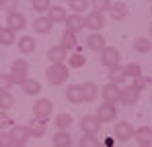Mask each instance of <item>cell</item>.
<instances>
[{
    "mask_svg": "<svg viewBox=\"0 0 152 147\" xmlns=\"http://www.w3.org/2000/svg\"><path fill=\"white\" fill-rule=\"evenodd\" d=\"M21 88H23V92L29 94V96H37V94L41 92V84H39L37 80H31V78H27L25 82L21 84Z\"/></svg>",
    "mask_w": 152,
    "mask_h": 147,
    "instance_id": "cell-25",
    "label": "cell"
},
{
    "mask_svg": "<svg viewBox=\"0 0 152 147\" xmlns=\"http://www.w3.org/2000/svg\"><path fill=\"white\" fill-rule=\"evenodd\" d=\"M0 55H2V53H0Z\"/></svg>",
    "mask_w": 152,
    "mask_h": 147,
    "instance_id": "cell-50",
    "label": "cell"
},
{
    "mask_svg": "<svg viewBox=\"0 0 152 147\" xmlns=\"http://www.w3.org/2000/svg\"><path fill=\"white\" fill-rule=\"evenodd\" d=\"M126 78H127V76H126V72H124V68H121V66L109 68V82H111V84H117V86H121Z\"/></svg>",
    "mask_w": 152,
    "mask_h": 147,
    "instance_id": "cell-26",
    "label": "cell"
},
{
    "mask_svg": "<svg viewBox=\"0 0 152 147\" xmlns=\"http://www.w3.org/2000/svg\"><path fill=\"white\" fill-rule=\"evenodd\" d=\"M101 96H103V102H109V104H117L119 102V92H121V88L117 86V84H105L101 90Z\"/></svg>",
    "mask_w": 152,
    "mask_h": 147,
    "instance_id": "cell-7",
    "label": "cell"
},
{
    "mask_svg": "<svg viewBox=\"0 0 152 147\" xmlns=\"http://www.w3.org/2000/svg\"><path fill=\"white\" fill-rule=\"evenodd\" d=\"M68 2H70V8L74 10L76 14H82V12L88 8V2H86V0H68Z\"/></svg>",
    "mask_w": 152,
    "mask_h": 147,
    "instance_id": "cell-38",
    "label": "cell"
},
{
    "mask_svg": "<svg viewBox=\"0 0 152 147\" xmlns=\"http://www.w3.org/2000/svg\"><path fill=\"white\" fill-rule=\"evenodd\" d=\"M12 86H15V84H12L10 76H8V74H0V92H10Z\"/></svg>",
    "mask_w": 152,
    "mask_h": 147,
    "instance_id": "cell-39",
    "label": "cell"
},
{
    "mask_svg": "<svg viewBox=\"0 0 152 147\" xmlns=\"http://www.w3.org/2000/svg\"><path fill=\"white\" fill-rule=\"evenodd\" d=\"M17 47H19L21 53H33L35 47H37V43H35V39H33V37L23 35L21 39H17Z\"/></svg>",
    "mask_w": 152,
    "mask_h": 147,
    "instance_id": "cell-22",
    "label": "cell"
},
{
    "mask_svg": "<svg viewBox=\"0 0 152 147\" xmlns=\"http://www.w3.org/2000/svg\"><path fill=\"white\" fill-rule=\"evenodd\" d=\"M12 104H15V96H12L10 92H0V110H2V112L8 110Z\"/></svg>",
    "mask_w": 152,
    "mask_h": 147,
    "instance_id": "cell-30",
    "label": "cell"
},
{
    "mask_svg": "<svg viewBox=\"0 0 152 147\" xmlns=\"http://www.w3.org/2000/svg\"><path fill=\"white\" fill-rule=\"evenodd\" d=\"M76 33H72V31H64V35H62V47L66 49V51H70L72 47H76Z\"/></svg>",
    "mask_w": 152,
    "mask_h": 147,
    "instance_id": "cell-28",
    "label": "cell"
},
{
    "mask_svg": "<svg viewBox=\"0 0 152 147\" xmlns=\"http://www.w3.org/2000/svg\"><path fill=\"white\" fill-rule=\"evenodd\" d=\"M134 137L140 145H152V127H138L134 129Z\"/></svg>",
    "mask_w": 152,
    "mask_h": 147,
    "instance_id": "cell-15",
    "label": "cell"
},
{
    "mask_svg": "<svg viewBox=\"0 0 152 147\" xmlns=\"http://www.w3.org/2000/svg\"><path fill=\"white\" fill-rule=\"evenodd\" d=\"M140 94H142V90H140L138 86H134V84L124 86L121 92H119V102L126 104V106H134V104L140 100Z\"/></svg>",
    "mask_w": 152,
    "mask_h": 147,
    "instance_id": "cell-4",
    "label": "cell"
},
{
    "mask_svg": "<svg viewBox=\"0 0 152 147\" xmlns=\"http://www.w3.org/2000/svg\"><path fill=\"white\" fill-rule=\"evenodd\" d=\"M48 82L53 84V86H60V84H64L66 80H68V76H70V68L68 66H64V63H51L50 68H48Z\"/></svg>",
    "mask_w": 152,
    "mask_h": 147,
    "instance_id": "cell-1",
    "label": "cell"
},
{
    "mask_svg": "<svg viewBox=\"0 0 152 147\" xmlns=\"http://www.w3.org/2000/svg\"><path fill=\"white\" fill-rule=\"evenodd\" d=\"M80 127H82L84 135H97L101 131V121L97 117H93V115H86V117H82Z\"/></svg>",
    "mask_w": 152,
    "mask_h": 147,
    "instance_id": "cell-10",
    "label": "cell"
},
{
    "mask_svg": "<svg viewBox=\"0 0 152 147\" xmlns=\"http://www.w3.org/2000/svg\"><path fill=\"white\" fill-rule=\"evenodd\" d=\"M27 129H29L31 137H35V139L43 137V135H45V131H48V127H45V121H39V119H33V121L27 125Z\"/></svg>",
    "mask_w": 152,
    "mask_h": 147,
    "instance_id": "cell-19",
    "label": "cell"
},
{
    "mask_svg": "<svg viewBox=\"0 0 152 147\" xmlns=\"http://www.w3.org/2000/svg\"><path fill=\"white\" fill-rule=\"evenodd\" d=\"M86 63V59H84V55H80V53H72V55H68V66L76 70V68H82Z\"/></svg>",
    "mask_w": 152,
    "mask_h": 147,
    "instance_id": "cell-32",
    "label": "cell"
},
{
    "mask_svg": "<svg viewBox=\"0 0 152 147\" xmlns=\"http://www.w3.org/2000/svg\"><path fill=\"white\" fill-rule=\"evenodd\" d=\"M70 127H72V115L62 112V115L56 117V129H58V131H68Z\"/></svg>",
    "mask_w": 152,
    "mask_h": 147,
    "instance_id": "cell-27",
    "label": "cell"
},
{
    "mask_svg": "<svg viewBox=\"0 0 152 147\" xmlns=\"http://www.w3.org/2000/svg\"><path fill=\"white\" fill-rule=\"evenodd\" d=\"M119 61H121V53H119V49L105 47L101 51V63L105 66V68H115V66H119Z\"/></svg>",
    "mask_w": 152,
    "mask_h": 147,
    "instance_id": "cell-5",
    "label": "cell"
},
{
    "mask_svg": "<svg viewBox=\"0 0 152 147\" xmlns=\"http://www.w3.org/2000/svg\"><path fill=\"white\" fill-rule=\"evenodd\" d=\"M66 100L72 102V104H80V102H84V98H82V86H78V84L68 86V88H66Z\"/></svg>",
    "mask_w": 152,
    "mask_h": 147,
    "instance_id": "cell-18",
    "label": "cell"
},
{
    "mask_svg": "<svg viewBox=\"0 0 152 147\" xmlns=\"http://www.w3.org/2000/svg\"><path fill=\"white\" fill-rule=\"evenodd\" d=\"M97 96H99V86L95 82L82 84V98H84V102H93Z\"/></svg>",
    "mask_w": 152,
    "mask_h": 147,
    "instance_id": "cell-23",
    "label": "cell"
},
{
    "mask_svg": "<svg viewBox=\"0 0 152 147\" xmlns=\"http://www.w3.org/2000/svg\"><path fill=\"white\" fill-rule=\"evenodd\" d=\"M12 137H10V133L8 131H4V129H0V147H12Z\"/></svg>",
    "mask_w": 152,
    "mask_h": 147,
    "instance_id": "cell-40",
    "label": "cell"
},
{
    "mask_svg": "<svg viewBox=\"0 0 152 147\" xmlns=\"http://www.w3.org/2000/svg\"><path fill=\"white\" fill-rule=\"evenodd\" d=\"M113 137H115L117 141H132V139H134V127L126 121L115 122V127H113Z\"/></svg>",
    "mask_w": 152,
    "mask_h": 147,
    "instance_id": "cell-6",
    "label": "cell"
},
{
    "mask_svg": "<svg viewBox=\"0 0 152 147\" xmlns=\"http://www.w3.org/2000/svg\"><path fill=\"white\" fill-rule=\"evenodd\" d=\"M0 8L6 10L8 14L19 12V10H17V8H19V0H0Z\"/></svg>",
    "mask_w": 152,
    "mask_h": 147,
    "instance_id": "cell-35",
    "label": "cell"
},
{
    "mask_svg": "<svg viewBox=\"0 0 152 147\" xmlns=\"http://www.w3.org/2000/svg\"><path fill=\"white\" fill-rule=\"evenodd\" d=\"M51 141H53V147H72V135L68 131H58Z\"/></svg>",
    "mask_w": 152,
    "mask_h": 147,
    "instance_id": "cell-24",
    "label": "cell"
},
{
    "mask_svg": "<svg viewBox=\"0 0 152 147\" xmlns=\"http://www.w3.org/2000/svg\"><path fill=\"white\" fill-rule=\"evenodd\" d=\"M101 147H103V145H101Z\"/></svg>",
    "mask_w": 152,
    "mask_h": 147,
    "instance_id": "cell-51",
    "label": "cell"
},
{
    "mask_svg": "<svg viewBox=\"0 0 152 147\" xmlns=\"http://www.w3.org/2000/svg\"><path fill=\"white\" fill-rule=\"evenodd\" d=\"M12 147H25V145H12Z\"/></svg>",
    "mask_w": 152,
    "mask_h": 147,
    "instance_id": "cell-44",
    "label": "cell"
},
{
    "mask_svg": "<svg viewBox=\"0 0 152 147\" xmlns=\"http://www.w3.org/2000/svg\"><path fill=\"white\" fill-rule=\"evenodd\" d=\"M148 31H150V37H152V24H150V29H148Z\"/></svg>",
    "mask_w": 152,
    "mask_h": 147,
    "instance_id": "cell-43",
    "label": "cell"
},
{
    "mask_svg": "<svg viewBox=\"0 0 152 147\" xmlns=\"http://www.w3.org/2000/svg\"><path fill=\"white\" fill-rule=\"evenodd\" d=\"M80 147H101V141L97 139V135H82Z\"/></svg>",
    "mask_w": 152,
    "mask_h": 147,
    "instance_id": "cell-34",
    "label": "cell"
},
{
    "mask_svg": "<svg viewBox=\"0 0 152 147\" xmlns=\"http://www.w3.org/2000/svg\"><path fill=\"white\" fill-rule=\"evenodd\" d=\"M109 14H111V19H115V21H124L127 17V4L126 2H115V4H111V6H109Z\"/></svg>",
    "mask_w": 152,
    "mask_h": 147,
    "instance_id": "cell-21",
    "label": "cell"
},
{
    "mask_svg": "<svg viewBox=\"0 0 152 147\" xmlns=\"http://www.w3.org/2000/svg\"><path fill=\"white\" fill-rule=\"evenodd\" d=\"M86 47L91 49V51H99V53H101L103 49L107 47V45H105V37H103L101 33H93V35H88V39H86Z\"/></svg>",
    "mask_w": 152,
    "mask_h": 147,
    "instance_id": "cell-17",
    "label": "cell"
},
{
    "mask_svg": "<svg viewBox=\"0 0 152 147\" xmlns=\"http://www.w3.org/2000/svg\"><path fill=\"white\" fill-rule=\"evenodd\" d=\"M6 122H10V121H8V117L0 110V129H4V127H6Z\"/></svg>",
    "mask_w": 152,
    "mask_h": 147,
    "instance_id": "cell-41",
    "label": "cell"
},
{
    "mask_svg": "<svg viewBox=\"0 0 152 147\" xmlns=\"http://www.w3.org/2000/svg\"><path fill=\"white\" fill-rule=\"evenodd\" d=\"M109 6H111V0H91V8H93V12L103 14L105 10H109Z\"/></svg>",
    "mask_w": 152,
    "mask_h": 147,
    "instance_id": "cell-31",
    "label": "cell"
},
{
    "mask_svg": "<svg viewBox=\"0 0 152 147\" xmlns=\"http://www.w3.org/2000/svg\"><path fill=\"white\" fill-rule=\"evenodd\" d=\"M148 2H152V0H148Z\"/></svg>",
    "mask_w": 152,
    "mask_h": 147,
    "instance_id": "cell-49",
    "label": "cell"
},
{
    "mask_svg": "<svg viewBox=\"0 0 152 147\" xmlns=\"http://www.w3.org/2000/svg\"><path fill=\"white\" fill-rule=\"evenodd\" d=\"M8 133H10V137H12V143H15V145H27V141L31 139L29 129L23 127V125H15Z\"/></svg>",
    "mask_w": 152,
    "mask_h": 147,
    "instance_id": "cell-9",
    "label": "cell"
},
{
    "mask_svg": "<svg viewBox=\"0 0 152 147\" xmlns=\"http://www.w3.org/2000/svg\"><path fill=\"white\" fill-rule=\"evenodd\" d=\"M45 17H48L53 24H58V23H64V21H66L68 12H66V8H64V6L56 4V6H50V10L45 12Z\"/></svg>",
    "mask_w": 152,
    "mask_h": 147,
    "instance_id": "cell-14",
    "label": "cell"
},
{
    "mask_svg": "<svg viewBox=\"0 0 152 147\" xmlns=\"http://www.w3.org/2000/svg\"><path fill=\"white\" fill-rule=\"evenodd\" d=\"M48 59L51 63H64V59H68V51L62 45H53L48 49Z\"/></svg>",
    "mask_w": 152,
    "mask_h": 147,
    "instance_id": "cell-16",
    "label": "cell"
},
{
    "mask_svg": "<svg viewBox=\"0 0 152 147\" xmlns=\"http://www.w3.org/2000/svg\"><path fill=\"white\" fill-rule=\"evenodd\" d=\"M64 24H66V31L80 33V31L84 29V17H82V14H76V12H72V14H68V17H66Z\"/></svg>",
    "mask_w": 152,
    "mask_h": 147,
    "instance_id": "cell-13",
    "label": "cell"
},
{
    "mask_svg": "<svg viewBox=\"0 0 152 147\" xmlns=\"http://www.w3.org/2000/svg\"><path fill=\"white\" fill-rule=\"evenodd\" d=\"M25 24H27V19H25V14H21V12H12V14L6 17V29H10L12 33L23 31Z\"/></svg>",
    "mask_w": 152,
    "mask_h": 147,
    "instance_id": "cell-12",
    "label": "cell"
},
{
    "mask_svg": "<svg viewBox=\"0 0 152 147\" xmlns=\"http://www.w3.org/2000/svg\"><path fill=\"white\" fill-rule=\"evenodd\" d=\"M140 147H152V145H140Z\"/></svg>",
    "mask_w": 152,
    "mask_h": 147,
    "instance_id": "cell-45",
    "label": "cell"
},
{
    "mask_svg": "<svg viewBox=\"0 0 152 147\" xmlns=\"http://www.w3.org/2000/svg\"><path fill=\"white\" fill-rule=\"evenodd\" d=\"M51 112H53V102H51L50 98H39V100L33 104V115H35V119H39V121L50 119Z\"/></svg>",
    "mask_w": 152,
    "mask_h": 147,
    "instance_id": "cell-3",
    "label": "cell"
},
{
    "mask_svg": "<svg viewBox=\"0 0 152 147\" xmlns=\"http://www.w3.org/2000/svg\"><path fill=\"white\" fill-rule=\"evenodd\" d=\"M150 102H152V96H150Z\"/></svg>",
    "mask_w": 152,
    "mask_h": 147,
    "instance_id": "cell-48",
    "label": "cell"
},
{
    "mask_svg": "<svg viewBox=\"0 0 152 147\" xmlns=\"http://www.w3.org/2000/svg\"><path fill=\"white\" fill-rule=\"evenodd\" d=\"M0 33H2V24H0Z\"/></svg>",
    "mask_w": 152,
    "mask_h": 147,
    "instance_id": "cell-46",
    "label": "cell"
},
{
    "mask_svg": "<svg viewBox=\"0 0 152 147\" xmlns=\"http://www.w3.org/2000/svg\"><path fill=\"white\" fill-rule=\"evenodd\" d=\"M124 72H126V76H129V78H140V76H142V68H140L138 63H127V66H124Z\"/></svg>",
    "mask_w": 152,
    "mask_h": 147,
    "instance_id": "cell-37",
    "label": "cell"
},
{
    "mask_svg": "<svg viewBox=\"0 0 152 147\" xmlns=\"http://www.w3.org/2000/svg\"><path fill=\"white\" fill-rule=\"evenodd\" d=\"M10 80H12V84H23L27 80V76H29V63H27L25 59H15L12 63H10Z\"/></svg>",
    "mask_w": 152,
    "mask_h": 147,
    "instance_id": "cell-2",
    "label": "cell"
},
{
    "mask_svg": "<svg viewBox=\"0 0 152 147\" xmlns=\"http://www.w3.org/2000/svg\"><path fill=\"white\" fill-rule=\"evenodd\" d=\"M51 27H53V23H51L48 17H41V14L33 21V29H35V33H39V35H48L51 31Z\"/></svg>",
    "mask_w": 152,
    "mask_h": 147,
    "instance_id": "cell-20",
    "label": "cell"
},
{
    "mask_svg": "<svg viewBox=\"0 0 152 147\" xmlns=\"http://www.w3.org/2000/svg\"><path fill=\"white\" fill-rule=\"evenodd\" d=\"M60 2H68V0H60Z\"/></svg>",
    "mask_w": 152,
    "mask_h": 147,
    "instance_id": "cell-47",
    "label": "cell"
},
{
    "mask_svg": "<svg viewBox=\"0 0 152 147\" xmlns=\"http://www.w3.org/2000/svg\"><path fill=\"white\" fill-rule=\"evenodd\" d=\"M134 49H136L138 53H148L152 49V41L146 39V37H138V39L134 41Z\"/></svg>",
    "mask_w": 152,
    "mask_h": 147,
    "instance_id": "cell-29",
    "label": "cell"
},
{
    "mask_svg": "<svg viewBox=\"0 0 152 147\" xmlns=\"http://www.w3.org/2000/svg\"><path fill=\"white\" fill-rule=\"evenodd\" d=\"M95 117H97L101 122H113L115 119H117V108H115V104L103 102L101 106H99V110H97Z\"/></svg>",
    "mask_w": 152,
    "mask_h": 147,
    "instance_id": "cell-8",
    "label": "cell"
},
{
    "mask_svg": "<svg viewBox=\"0 0 152 147\" xmlns=\"http://www.w3.org/2000/svg\"><path fill=\"white\" fill-rule=\"evenodd\" d=\"M17 39H15V33L10 31V29H2V33H0V45H12Z\"/></svg>",
    "mask_w": 152,
    "mask_h": 147,
    "instance_id": "cell-33",
    "label": "cell"
},
{
    "mask_svg": "<svg viewBox=\"0 0 152 147\" xmlns=\"http://www.w3.org/2000/svg\"><path fill=\"white\" fill-rule=\"evenodd\" d=\"M84 27L91 29L93 33H99L103 27H105V17L99 14V12H88V14L84 17Z\"/></svg>",
    "mask_w": 152,
    "mask_h": 147,
    "instance_id": "cell-11",
    "label": "cell"
},
{
    "mask_svg": "<svg viewBox=\"0 0 152 147\" xmlns=\"http://www.w3.org/2000/svg\"><path fill=\"white\" fill-rule=\"evenodd\" d=\"M31 6H33V10L35 12H39V14H43V12H48L50 10V0H33L31 2Z\"/></svg>",
    "mask_w": 152,
    "mask_h": 147,
    "instance_id": "cell-36",
    "label": "cell"
},
{
    "mask_svg": "<svg viewBox=\"0 0 152 147\" xmlns=\"http://www.w3.org/2000/svg\"><path fill=\"white\" fill-rule=\"evenodd\" d=\"M113 143H115V139H107L105 141V147H113Z\"/></svg>",
    "mask_w": 152,
    "mask_h": 147,
    "instance_id": "cell-42",
    "label": "cell"
}]
</instances>
